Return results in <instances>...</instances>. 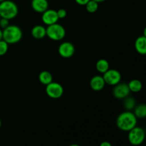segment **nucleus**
<instances>
[{
	"instance_id": "nucleus-1",
	"label": "nucleus",
	"mask_w": 146,
	"mask_h": 146,
	"mask_svg": "<svg viewBox=\"0 0 146 146\" xmlns=\"http://www.w3.org/2000/svg\"><path fill=\"white\" fill-rule=\"evenodd\" d=\"M137 118L133 113L130 111H125L120 114L116 119V125L123 131H130L136 126Z\"/></svg>"
},
{
	"instance_id": "nucleus-2",
	"label": "nucleus",
	"mask_w": 146,
	"mask_h": 146,
	"mask_svg": "<svg viewBox=\"0 0 146 146\" xmlns=\"http://www.w3.org/2000/svg\"><path fill=\"white\" fill-rule=\"evenodd\" d=\"M22 31L16 25H9L3 29V40L8 44L18 43L22 38Z\"/></svg>"
},
{
	"instance_id": "nucleus-3",
	"label": "nucleus",
	"mask_w": 146,
	"mask_h": 146,
	"mask_svg": "<svg viewBox=\"0 0 146 146\" xmlns=\"http://www.w3.org/2000/svg\"><path fill=\"white\" fill-rule=\"evenodd\" d=\"M18 7L10 0H4L0 2V16L1 18L12 19L18 14Z\"/></svg>"
},
{
	"instance_id": "nucleus-4",
	"label": "nucleus",
	"mask_w": 146,
	"mask_h": 146,
	"mask_svg": "<svg viewBox=\"0 0 146 146\" xmlns=\"http://www.w3.org/2000/svg\"><path fill=\"white\" fill-rule=\"evenodd\" d=\"M46 36L53 41H61L65 37L66 30L59 24H51L46 28Z\"/></svg>"
},
{
	"instance_id": "nucleus-5",
	"label": "nucleus",
	"mask_w": 146,
	"mask_h": 146,
	"mask_svg": "<svg viewBox=\"0 0 146 146\" xmlns=\"http://www.w3.org/2000/svg\"><path fill=\"white\" fill-rule=\"evenodd\" d=\"M128 132V141L133 145H140L145 141V132L143 128L135 126Z\"/></svg>"
},
{
	"instance_id": "nucleus-6",
	"label": "nucleus",
	"mask_w": 146,
	"mask_h": 146,
	"mask_svg": "<svg viewBox=\"0 0 146 146\" xmlns=\"http://www.w3.org/2000/svg\"><path fill=\"white\" fill-rule=\"evenodd\" d=\"M46 93L48 97L54 99L61 98L64 94V88L60 84L56 82H51L46 85Z\"/></svg>"
},
{
	"instance_id": "nucleus-7",
	"label": "nucleus",
	"mask_w": 146,
	"mask_h": 146,
	"mask_svg": "<svg viewBox=\"0 0 146 146\" xmlns=\"http://www.w3.org/2000/svg\"><path fill=\"white\" fill-rule=\"evenodd\" d=\"M106 84L110 86H115L121 82V74L115 69H108L103 76Z\"/></svg>"
},
{
	"instance_id": "nucleus-8",
	"label": "nucleus",
	"mask_w": 146,
	"mask_h": 146,
	"mask_svg": "<svg viewBox=\"0 0 146 146\" xmlns=\"http://www.w3.org/2000/svg\"><path fill=\"white\" fill-rule=\"evenodd\" d=\"M58 54L63 58H68L72 56L75 53V47L74 44L68 41L63 42L58 46Z\"/></svg>"
},
{
	"instance_id": "nucleus-9",
	"label": "nucleus",
	"mask_w": 146,
	"mask_h": 146,
	"mask_svg": "<svg viewBox=\"0 0 146 146\" xmlns=\"http://www.w3.org/2000/svg\"><path fill=\"white\" fill-rule=\"evenodd\" d=\"M130 91L128 86L127 84H118L117 85L115 86L113 91V96L116 98L118 99H123V98H126L129 95Z\"/></svg>"
},
{
	"instance_id": "nucleus-10",
	"label": "nucleus",
	"mask_w": 146,
	"mask_h": 146,
	"mask_svg": "<svg viewBox=\"0 0 146 146\" xmlns=\"http://www.w3.org/2000/svg\"><path fill=\"white\" fill-rule=\"evenodd\" d=\"M59 19L57 14V11L54 9H47L46 11L42 13L41 16V20L46 25L49 26L57 23L58 20Z\"/></svg>"
},
{
	"instance_id": "nucleus-11",
	"label": "nucleus",
	"mask_w": 146,
	"mask_h": 146,
	"mask_svg": "<svg viewBox=\"0 0 146 146\" xmlns=\"http://www.w3.org/2000/svg\"><path fill=\"white\" fill-rule=\"evenodd\" d=\"M105 81L101 76H95L90 81V86L94 91H100L105 86Z\"/></svg>"
},
{
	"instance_id": "nucleus-12",
	"label": "nucleus",
	"mask_w": 146,
	"mask_h": 146,
	"mask_svg": "<svg viewBox=\"0 0 146 146\" xmlns=\"http://www.w3.org/2000/svg\"><path fill=\"white\" fill-rule=\"evenodd\" d=\"M31 7L38 13H44L48 8V2L47 0H32Z\"/></svg>"
},
{
	"instance_id": "nucleus-13",
	"label": "nucleus",
	"mask_w": 146,
	"mask_h": 146,
	"mask_svg": "<svg viewBox=\"0 0 146 146\" xmlns=\"http://www.w3.org/2000/svg\"><path fill=\"white\" fill-rule=\"evenodd\" d=\"M135 48L141 55H146V37L143 35L138 37L135 41Z\"/></svg>"
},
{
	"instance_id": "nucleus-14",
	"label": "nucleus",
	"mask_w": 146,
	"mask_h": 146,
	"mask_svg": "<svg viewBox=\"0 0 146 146\" xmlns=\"http://www.w3.org/2000/svg\"><path fill=\"white\" fill-rule=\"evenodd\" d=\"M31 35L36 39H41L46 36V29L44 26H35L31 29Z\"/></svg>"
},
{
	"instance_id": "nucleus-15",
	"label": "nucleus",
	"mask_w": 146,
	"mask_h": 146,
	"mask_svg": "<svg viewBox=\"0 0 146 146\" xmlns=\"http://www.w3.org/2000/svg\"><path fill=\"white\" fill-rule=\"evenodd\" d=\"M38 80L41 84L46 86L53 81V76L50 72L47 71H43L38 75Z\"/></svg>"
},
{
	"instance_id": "nucleus-16",
	"label": "nucleus",
	"mask_w": 146,
	"mask_h": 146,
	"mask_svg": "<svg viewBox=\"0 0 146 146\" xmlns=\"http://www.w3.org/2000/svg\"><path fill=\"white\" fill-rule=\"evenodd\" d=\"M96 68L97 71L98 72L104 74L106 71L109 69V63L107 60L104 59V58H101V59H99L96 62Z\"/></svg>"
},
{
	"instance_id": "nucleus-17",
	"label": "nucleus",
	"mask_w": 146,
	"mask_h": 146,
	"mask_svg": "<svg viewBox=\"0 0 146 146\" xmlns=\"http://www.w3.org/2000/svg\"><path fill=\"white\" fill-rule=\"evenodd\" d=\"M128 88H129L130 91L134 93H138L142 90L143 84L141 81L138 79H133L131 80L129 83L128 84Z\"/></svg>"
},
{
	"instance_id": "nucleus-18",
	"label": "nucleus",
	"mask_w": 146,
	"mask_h": 146,
	"mask_svg": "<svg viewBox=\"0 0 146 146\" xmlns=\"http://www.w3.org/2000/svg\"><path fill=\"white\" fill-rule=\"evenodd\" d=\"M133 113L137 118H146V104H140L135 107Z\"/></svg>"
},
{
	"instance_id": "nucleus-19",
	"label": "nucleus",
	"mask_w": 146,
	"mask_h": 146,
	"mask_svg": "<svg viewBox=\"0 0 146 146\" xmlns=\"http://www.w3.org/2000/svg\"><path fill=\"white\" fill-rule=\"evenodd\" d=\"M124 107L127 111H131V110L133 109L135 107V101L133 98L132 97L127 96L125 98V101L123 103Z\"/></svg>"
},
{
	"instance_id": "nucleus-20",
	"label": "nucleus",
	"mask_w": 146,
	"mask_h": 146,
	"mask_svg": "<svg viewBox=\"0 0 146 146\" xmlns=\"http://www.w3.org/2000/svg\"><path fill=\"white\" fill-rule=\"evenodd\" d=\"M85 6L87 11L89 13L96 12L98 9V3L94 0H90Z\"/></svg>"
},
{
	"instance_id": "nucleus-21",
	"label": "nucleus",
	"mask_w": 146,
	"mask_h": 146,
	"mask_svg": "<svg viewBox=\"0 0 146 146\" xmlns=\"http://www.w3.org/2000/svg\"><path fill=\"white\" fill-rule=\"evenodd\" d=\"M9 48V44L4 40L0 41V56H4L7 52Z\"/></svg>"
},
{
	"instance_id": "nucleus-22",
	"label": "nucleus",
	"mask_w": 146,
	"mask_h": 146,
	"mask_svg": "<svg viewBox=\"0 0 146 146\" xmlns=\"http://www.w3.org/2000/svg\"><path fill=\"white\" fill-rule=\"evenodd\" d=\"M9 26V19L4 18L0 19V28L2 29H6Z\"/></svg>"
},
{
	"instance_id": "nucleus-23",
	"label": "nucleus",
	"mask_w": 146,
	"mask_h": 146,
	"mask_svg": "<svg viewBox=\"0 0 146 146\" xmlns=\"http://www.w3.org/2000/svg\"><path fill=\"white\" fill-rule=\"evenodd\" d=\"M57 11V14H58V19H64L66 17L67 12L64 9H60Z\"/></svg>"
},
{
	"instance_id": "nucleus-24",
	"label": "nucleus",
	"mask_w": 146,
	"mask_h": 146,
	"mask_svg": "<svg viewBox=\"0 0 146 146\" xmlns=\"http://www.w3.org/2000/svg\"><path fill=\"white\" fill-rule=\"evenodd\" d=\"M89 1L90 0H75L76 2L81 6H85Z\"/></svg>"
},
{
	"instance_id": "nucleus-25",
	"label": "nucleus",
	"mask_w": 146,
	"mask_h": 146,
	"mask_svg": "<svg viewBox=\"0 0 146 146\" xmlns=\"http://www.w3.org/2000/svg\"><path fill=\"white\" fill-rule=\"evenodd\" d=\"M99 146H112V145L109 142H108V141H104V142H102L100 144Z\"/></svg>"
},
{
	"instance_id": "nucleus-26",
	"label": "nucleus",
	"mask_w": 146,
	"mask_h": 146,
	"mask_svg": "<svg viewBox=\"0 0 146 146\" xmlns=\"http://www.w3.org/2000/svg\"><path fill=\"white\" fill-rule=\"evenodd\" d=\"M3 39V31L0 29V41Z\"/></svg>"
},
{
	"instance_id": "nucleus-27",
	"label": "nucleus",
	"mask_w": 146,
	"mask_h": 146,
	"mask_svg": "<svg viewBox=\"0 0 146 146\" xmlns=\"http://www.w3.org/2000/svg\"><path fill=\"white\" fill-rule=\"evenodd\" d=\"M94 1H96V2H98V3H100V2H103V1H106V0H94Z\"/></svg>"
},
{
	"instance_id": "nucleus-28",
	"label": "nucleus",
	"mask_w": 146,
	"mask_h": 146,
	"mask_svg": "<svg viewBox=\"0 0 146 146\" xmlns=\"http://www.w3.org/2000/svg\"><path fill=\"white\" fill-rule=\"evenodd\" d=\"M143 36L146 37V27H145V29H144L143 30Z\"/></svg>"
},
{
	"instance_id": "nucleus-29",
	"label": "nucleus",
	"mask_w": 146,
	"mask_h": 146,
	"mask_svg": "<svg viewBox=\"0 0 146 146\" xmlns=\"http://www.w3.org/2000/svg\"><path fill=\"white\" fill-rule=\"evenodd\" d=\"M69 146H80V145H78V144H71V145H70Z\"/></svg>"
},
{
	"instance_id": "nucleus-30",
	"label": "nucleus",
	"mask_w": 146,
	"mask_h": 146,
	"mask_svg": "<svg viewBox=\"0 0 146 146\" xmlns=\"http://www.w3.org/2000/svg\"><path fill=\"white\" fill-rule=\"evenodd\" d=\"M1 119H0V128H1Z\"/></svg>"
},
{
	"instance_id": "nucleus-31",
	"label": "nucleus",
	"mask_w": 146,
	"mask_h": 146,
	"mask_svg": "<svg viewBox=\"0 0 146 146\" xmlns=\"http://www.w3.org/2000/svg\"><path fill=\"white\" fill-rule=\"evenodd\" d=\"M4 1V0H0V2H1V1Z\"/></svg>"
},
{
	"instance_id": "nucleus-32",
	"label": "nucleus",
	"mask_w": 146,
	"mask_h": 146,
	"mask_svg": "<svg viewBox=\"0 0 146 146\" xmlns=\"http://www.w3.org/2000/svg\"><path fill=\"white\" fill-rule=\"evenodd\" d=\"M0 19H1V16H0Z\"/></svg>"
}]
</instances>
